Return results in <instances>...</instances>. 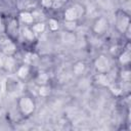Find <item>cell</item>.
<instances>
[{"mask_svg": "<svg viewBox=\"0 0 131 131\" xmlns=\"http://www.w3.org/2000/svg\"><path fill=\"white\" fill-rule=\"evenodd\" d=\"M53 1H54V0H53Z\"/></svg>", "mask_w": 131, "mask_h": 131, "instance_id": "obj_25", "label": "cell"}, {"mask_svg": "<svg viewBox=\"0 0 131 131\" xmlns=\"http://www.w3.org/2000/svg\"><path fill=\"white\" fill-rule=\"evenodd\" d=\"M36 82H37L39 85H46L47 82H48V75L45 74V73H40V74L37 76Z\"/></svg>", "mask_w": 131, "mask_h": 131, "instance_id": "obj_14", "label": "cell"}, {"mask_svg": "<svg viewBox=\"0 0 131 131\" xmlns=\"http://www.w3.org/2000/svg\"><path fill=\"white\" fill-rule=\"evenodd\" d=\"M73 7H74V9H75V11H76V13H77L78 18L81 17V16L83 15V13H84V8H83V6L80 5V4H75Z\"/></svg>", "mask_w": 131, "mask_h": 131, "instance_id": "obj_21", "label": "cell"}, {"mask_svg": "<svg viewBox=\"0 0 131 131\" xmlns=\"http://www.w3.org/2000/svg\"><path fill=\"white\" fill-rule=\"evenodd\" d=\"M50 93V87H48L47 85H41L39 88V94L41 96H47Z\"/></svg>", "mask_w": 131, "mask_h": 131, "instance_id": "obj_20", "label": "cell"}, {"mask_svg": "<svg viewBox=\"0 0 131 131\" xmlns=\"http://www.w3.org/2000/svg\"><path fill=\"white\" fill-rule=\"evenodd\" d=\"M15 66V59L11 56V55H6L5 59H4V64L3 67L7 70V71H11Z\"/></svg>", "mask_w": 131, "mask_h": 131, "instance_id": "obj_9", "label": "cell"}, {"mask_svg": "<svg viewBox=\"0 0 131 131\" xmlns=\"http://www.w3.org/2000/svg\"><path fill=\"white\" fill-rule=\"evenodd\" d=\"M19 17H20L21 21L25 23V24H32V23L34 21V15H33L32 13L28 12V11H23V12H20Z\"/></svg>", "mask_w": 131, "mask_h": 131, "instance_id": "obj_10", "label": "cell"}, {"mask_svg": "<svg viewBox=\"0 0 131 131\" xmlns=\"http://www.w3.org/2000/svg\"><path fill=\"white\" fill-rule=\"evenodd\" d=\"M8 32L11 35H16L17 33V21L15 19H11L10 23L8 24Z\"/></svg>", "mask_w": 131, "mask_h": 131, "instance_id": "obj_15", "label": "cell"}, {"mask_svg": "<svg viewBox=\"0 0 131 131\" xmlns=\"http://www.w3.org/2000/svg\"><path fill=\"white\" fill-rule=\"evenodd\" d=\"M4 59H5L4 53H0V68L3 67V64H4Z\"/></svg>", "mask_w": 131, "mask_h": 131, "instance_id": "obj_24", "label": "cell"}, {"mask_svg": "<svg viewBox=\"0 0 131 131\" xmlns=\"http://www.w3.org/2000/svg\"><path fill=\"white\" fill-rule=\"evenodd\" d=\"M41 4H42L44 7L49 8V7L52 6V4H53V0H41Z\"/></svg>", "mask_w": 131, "mask_h": 131, "instance_id": "obj_23", "label": "cell"}, {"mask_svg": "<svg viewBox=\"0 0 131 131\" xmlns=\"http://www.w3.org/2000/svg\"><path fill=\"white\" fill-rule=\"evenodd\" d=\"M94 81L100 86H108L110 85V80L104 73H99V74L95 75Z\"/></svg>", "mask_w": 131, "mask_h": 131, "instance_id": "obj_6", "label": "cell"}, {"mask_svg": "<svg viewBox=\"0 0 131 131\" xmlns=\"http://www.w3.org/2000/svg\"><path fill=\"white\" fill-rule=\"evenodd\" d=\"M64 28L69 32H72L77 28V21L76 20H64Z\"/></svg>", "mask_w": 131, "mask_h": 131, "instance_id": "obj_17", "label": "cell"}, {"mask_svg": "<svg viewBox=\"0 0 131 131\" xmlns=\"http://www.w3.org/2000/svg\"><path fill=\"white\" fill-rule=\"evenodd\" d=\"M94 66H95V69H96V71L98 73H104V74H106V72H108V70L111 68L110 60L104 55H99L95 59Z\"/></svg>", "mask_w": 131, "mask_h": 131, "instance_id": "obj_3", "label": "cell"}, {"mask_svg": "<svg viewBox=\"0 0 131 131\" xmlns=\"http://www.w3.org/2000/svg\"><path fill=\"white\" fill-rule=\"evenodd\" d=\"M23 36L25 37V39L30 40V41L34 40V38H35L33 30H31V29H29V28H24V29H23Z\"/></svg>", "mask_w": 131, "mask_h": 131, "instance_id": "obj_16", "label": "cell"}, {"mask_svg": "<svg viewBox=\"0 0 131 131\" xmlns=\"http://www.w3.org/2000/svg\"><path fill=\"white\" fill-rule=\"evenodd\" d=\"M29 73H30V70H29V67L28 66H21L18 68L17 72H16V75L18 78L20 79H26L28 76H29Z\"/></svg>", "mask_w": 131, "mask_h": 131, "instance_id": "obj_11", "label": "cell"}, {"mask_svg": "<svg viewBox=\"0 0 131 131\" xmlns=\"http://www.w3.org/2000/svg\"><path fill=\"white\" fill-rule=\"evenodd\" d=\"M107 29V20L104 17H98L94 25H93V31L96 34H102Z\"/></svg>", "mask_w": 131, "mask_h": 131, "instance_id": "obj_5", "label": "cell"}, {"mask_svg": "<svg viewBox=\"0 0 131 131\" xmlns=\"http://www.w3.org/2000/svg\"><path fill=\"white\" fill-rule=\"evenodd\" d=\"M18 107L23 115L29 116L31 115L35 110V102L34 100L29 96H23L18 100Z\"/></svg>", "mask_w": 131, "mask_h": 131, "instance_id": "obj_1", "label": "cell"}, {"mask_svg": "<svg viewBox=\"0 0 131 131\" xmlns=\"http://www.w3.org/2000/svg\"><path fill=\"white\" fill-rule=\"evenodd\" d=\"M63 17H64V20H77L78 16H77V13H76L74 7H70L68 9H66V11L63 13Z\"/></svg>", "mask_w": 131, "mask_h": 131, "instance_id": "obj_8", "label": "cell"}, {"mask_svg": "<svg viewBox=\"0 0 131 131\" xmlns=\"http://www.w3.org/2000/svg\"><path fill=\"white\" fill-rule=\"evenodd\" d=\"M0 48L2 49V53H4L5 55L13 54L15 52V49H16L14 43L6 37H3L0 39Z\"/></svg>", "mask_w": 131, "mask_h": 131, "instance_id": "obj_4", "label": "cell"}, {"mask_svg": "<svg viewBox=\"0 0 131 131\" xmlns=\"http://www.w3.org/2000/svg\"><path fill=\"white\" fill-rule=\"evenodd\" d=\"M48 25H49V29L51 31H56L58 29V23L54 18H50L49 21H48Z\"/></svg>", "mask_w": 131, "mask_h": 131, "instance_id": "obj_22", "label": "cell"}, {"mask_svg": "<svg viewBox=\"0 0 131 131\" xmlns=\"http://www.w3.org/2000/svg\"><path fill=\"white\" fill-rule=\"evenodd\" d=\"M116 24H117V29L121 33H125L126 30L130 27V17L125 11H119L117 13V18H116Z\"/></svg>", "mask_w": 131, "mask_h": 131, "instance_id": "obj_2", "label": "cell"}, {"mask_svg": "<svg viewBox=\"0 0 131 131\" xmlns=\"http://www.w3.org/2000/svg\"><path fill=\"white\" fill-rule=\"evenodd\" d=\"M110 90H111V92H112L115 96H119V95H121L122 92H123L122 86H121L120 84H118V83L112 84V85L110 86Z\"/></svg>", "mask_w": 131, "mask_h": 131, "instance_id": "obj_13", "label": "cell"}, {"mask_svg": "<svg viewBox=\"0 0 131 131\" xmlns=\"http://www.w3.org/2000/svg\"><path fill=\"white\" fill-rule=\"evenodd\" d=\"M85 68H86V66H85L84 62H82V61H78V62H76V63L74 64L73 71H74V73H75L76 75H81V74L84 73Z\"/></svg>", "mask_w": 131, "mask_h": 131, "instance_id": "obj_12", "label": "cell"}, {"mask_svg": "<svg viewBox=\"0 0 131 131\" xmlns=\"http://www.w3.org/2000/svg\"><path fill=\"white\" fill-rule=\"evenodd\" d=\"M130 59H131V54H130V50H129V49H126L125 51H123V52L120 54V56H119V61H120V63L123 64V66L129 64Z\"/></svg>", "mask_w": 131, "mask_h": 131, "instance_id": "obj_7", "label": "cell"}, {"mask_svg": "<svg viewBox=\"0 0 131 131\" xmlns=\"http://www.w3.org/2000/svg\"><path fill=\"white\" fill-rule=\"evenodd\" d=\"M121 76V79L124 81V82H129L130 79H131V73L129 70H123L120 74Z\"/></svg>", "mask_w": 131, "mask_h": 131, "instance_id": "obj_19", "label": "cell"}, {"mask_svg": "<svg viewBox=\"0 0 131 131\" xmlns=\"http://www.w3.org/2000/svg\"><path fill=\"white\" fill-rule=\"evenodd\" d=\"M33 32L34 33H43L44 30H45V24L44 23H37L33 26Z\"/></svg>", "mask_w": 131, "mask_h": 131, "instance_id": "obj_18", "label": "cell"}]
</instances>
